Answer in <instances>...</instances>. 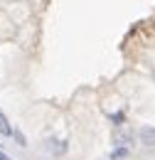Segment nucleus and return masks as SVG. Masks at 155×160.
<instances>
[{
  "instance_id": "1",
  "label": "nucleus",
  "mask_w": 155,
  "mask_h": 160,
  "mask_svg": "<svg viewBox=\"0 0 155 160\" xmlns=\"http://www.w3.org/2000/svg\"><path fill=\"white\" fill-rule=\"evenodd\" d=\"M140 140L145 145H155V128H140Z\"/></svg>"
},
{
  "instance_id": "4",
  "label": "nucleus",
  "mask_w": 155,
  "mask_h": 160,
  "mask_svg": "<svg viewBox=\"0 0 155 160\" xmlns=\"http://www.w3.org/2000/svg\"><path fill=\"white\" fill-rule=\"evenodd\" d=\"M111 121H116V126H121V123H123V113H113Z\"/></svg>"
},
{
  "instance_id": "5",
  "label": "nucleus",
  "mask_w": 155,
  "mask_h": 160,
  "mask_svg": "<svg viewBox=\"0 0 155 160\" xmlns=\"http://www.w3.org/2000/svg\"><path fill=\"white\" fill-rule=\"evenodd\" d=\"M12 136H15V140H18L20 145H25V138H22V133H18V131H15V133H12Z\"/></svg>"
},
{
  "instance_id": "2",
  "label": "nucleus",
  "mask_w": 155,
  "mask_h": 160,
  "mask_svg": "<svg viewBox=\"0 0 155 160\" xmlns=\"http://www.w3.org/2000/svg\"><path fill=\"white\" fill-rule=\"evenodd\" d=\"M0 133L2 136H12L15 131H12V126H10V121H8V116L0 111Z\"/></svg>"
},
{
  "instance_id": "6",
  "label": "nucleus",
  "mask_w": 155,
  "mask_h": 160,
  "mask_svg": "<svg viewBox=\"0 0 155 160\" xmlns=\"http://www.w3.org/2000/svg\"><path fill=\"white\" fill-rule=\"evenodd\" d=\"M0 160H12V158H8V155H5L2 150H0Z\"/></svg>"
},
{
  "instance_id": "3",
  "label": "nucleus",
  "mask_w": 155,
  "mask_h": 160,
  "mask_svg": "<svg viewBox=\"0 0 155 160\" xmlns=\"http://www.w3.org/2000/svg\"><path fill=\"white\" fill-rule=\"evenodd\" d=\"M128 155V148H116L113 153H111V160H118V158H126Z\"/></svg>"
}]
</instances>
